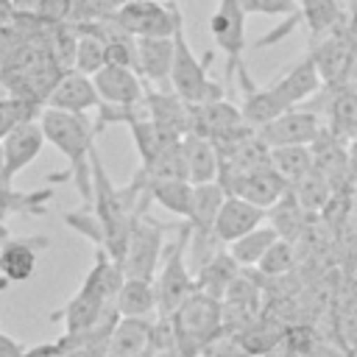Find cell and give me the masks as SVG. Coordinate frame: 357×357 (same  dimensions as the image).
<instances>
[{"instance_id": "34", "label": "cell", "mask_w": 357, "mask_h": 357, "mask_svg": "<svg viewBox=\"0 0 357 357\" xmlns=\"http://www.w3.org/2000/svg\"><path fill=\"white\" fill-rule=\"evenodd\" d=\"M337 335L346 343V349L357 351V296L349 298L337 312Z\"/></svg>"}, {"instance_id": "22", "label": "cell", "mask_w": 357, "mask_h": 357, "mask_svg": "<svg viewBox=\"0 0 357 357\" xmlns=\"http://www.w3.org/2000/svg\"><path fill=\"white\" fill-rule=\"evenodd\" d=\"M237 273H240L237 259H234L229 251L220 248L209 262H204V265L192 273V276H195V290H204V293H209V296H215V298H223L229 282H231Z\"/></svg>"}, {"instance_id": "17", "label": "cell", "mask_w": 357, "mask_h": 357, "mask_svg": "<svg viewBox=\"0 0 357 357\" xmlns=\"http://www.w3.org/2000/svg\"><path fill=\"white\" fill-rule=\"evenodd\" d=\"M321 84H324V78L318 73V64H315L312 56H307V59L296 61L293 67H287L271 86L276 89V95L287 106H298L301 100H307L310 95H315L321 89Z\"/></svg>"}, {"instance_id": "35", "label": "cell", "mask_w": 357, "mask_h": 357, "mask_svg": "<svg viewBox=\"0 0 357 357\" xmlns=\"http://www.w3.org/2000/svg\"><path fill=\"white\" fill-rule=\"evenodd\" d=\"M75 11V0H39L36 20L42 25H64Z\"/></svg>"}, {"instance_id": "40", "label": "cell", "mask_w": 357, "mask_h": 357, "mask_svg": "<svg viewBox=\"0 0 357 357\" xmlns=\"http://www.w3.org/2000/svg\"><path fill=\"white\" fill-rule=\"evenodd\" d=\"M262 357H301V354H298V351H296V349H293V346H290V343L282 337V340H279L273 349H268Z\"/></svg>"}, {"instance_id": "23", "label": "cell", "mask_w": 357, "mask_h": 357, "mask_svg": "<svg viewBox=\"0 0 357 357\" xmlns=\"http://www.w3.org/2000/svg\"><path fill=\"white\" fill-rule=\"evenodd\" d=\"M284 332H287V326L282 321H276V318L262 312L254 324H248L245 329L234 332V337H237V343L243 346V351L248 357H262L268 349H273L284 337Z\"/></svg>"}, {"instance_id": "37", "label": "cell", "mask_w": 357, "mask_h": 357, "mask_svg": "<svg viewBox=\"0 0 357 357\" xmlns=\"http://www.w3.org/2000/svg\"><path fill=\"white\" fill-rule=\"evenodd\" d=\"M22 357H64V349H61L59 340H53V343H36V346L25 349Z\"/></svg>"}, {"instance_id": "32", "label": "cell", "mask_w": 357, "mask_h": 357, "mask_svg": "<svg viewBox=\"0 0 357 357\" xmlns=\"http://www.w3.org/2000/svg\"><path fill=\"white\" fill-rule=\"evenodd\" d=\"M254 268H257L262 276H287V273L296 268V243L279 237V240L265 251V257H262Z\"/></svg>"}, {"instance_id": "7", "label": "cell", "mask_w": 357, "mask_h": 357, "mask_svg": "<svg viewBox=\"0 0 357 357\" xmlns=\"http://www.w3.org/2000/svg\"><path fill=\"white\" fill-rule=\"evenodd\" d=\"M245 17L248 14L234 0H218V8L209 17V33H212L215 45L226 56V81H231L240 70H245V64H243V53H245Z\"/></svg>"}, {"instance_id": "10", "label": "cell", "mask_w": 357, "mask_h": 357, "mask_svg": "<svg viewBox=\"0 0 357 357\" xmlns=\"http://www.w3.org/2000/svg\"><path fill=\"white\" fill-rule=\"evenodd\" d=\"M0 142H3V170H0V176L14 181V176L20 170H25L42 153L47 139H45L39 117H33V120H25V123L14 126Z\"/></svg>"}, {"instance_id": "41", "label": "cell", "mask_w": 357, "mask_h": 357, "mask_svg": "<svg viewBox=\"0 0 357 357\" xmlns=\"http://www.w3.org/2000/svg\"><path fill=\"white\" fill-rule=\"evenodd\" d=\"M14 22H17V14H14L11 0H0V28H8Z\"/></svg>"}, {"instance_id": "46", "label": "cell", "mask_w": 357, "mask_h": 357, "mask_svg": "<svg viewBox=\"0 0 357 357\" xmlns=\"http://www.w3.org/2000/svg\"><path fill=\"white\" fill-rule=\"evenodd\" d=\"M0 86H3V78H0Z\"/></svg>"}, {"instance_id": "45", "label": "cell", "mask_w": 357, "mask_h": 357, "mask_svg": "<svg viewBox=\"0 0 357 357\" xmlns=\"http://www.w3.org/2000/svg\"><path fill=\"white\" fill-rule=\"evenodd\" d=\"M0 170H3V142H0Z\"/></svg>"}, {"instance_id": "13", "label": "cell", "mask_w": 357, "mask_h": 357, "mask_svg": "<svg viewBox=\"0 0 357 357\" xmlns=\"http://www.w3.org/2000/svg\"><path fill=\"white\" fill-rule=\"evenodd\" d=\"M265 218H268V209H262V206H257V204H251V201H245V198H240L234 192H226V198H223V204L218 209L212 231L223 245H229L237 237H243L245 231H251L259 223H265Z\"/></svg>"}, {"instance_id": "42", "label": "cell", "mask_w": 357, "mask_h": 357, "mask_svg": "<svg viewBox=\"0 0 357 357\" xmlns=\"http://www.w3.org/2000/svg\"><path fill=\"white\" fill-rule=\"evenodd\" d=\"M145 357H184L176 346H165V349H148Z\"/></svg>"}, {"instance_id": "16", "label": "cell", "mask_w": 357, "mask_h": 357, "mask_svg": "<svg viewBox=\"0 0 357 357\" xmlns=\"http://www.w3.org/2000/svg\"><path fill=\"white\" fill-rule=\"evenodd\" d=\"M181 153H184V165H187V178L192 184H204V181H218L220 173V151L215 145L212 137L204 134H184L181 137Z\"/></svg>"}, {"instance_id": "43", "label": "cell", "mask_w": 357, "mask_h": 357, "mask_svg": "<svg viewBox=\"0 0 357 357\" xmlns=\"http://www.w3.org/2000/svg\"><path fill=\"white\" fill-rule=\"evenodd\" d=\"M8 237H11V231H8V229H6V223H3V226H0V245H3ZM3 284H6V282H0V287H3Z\"/></svg>"}, {"instance_id": "2", "label": "cell", "mask_w": 357, "mask_h": 357, "mask_svg": "<svg viewBox=\"0 0 357 357\" xmlns=\"http://www.w3.org/2000/svg\"><path fill=\"white\" fill-rule=\"evenodd\" d=\"M170 324H173L176 349L184 357H198L223 332L220 329V298L204 290H192L178 304V310L170 312Z\"/></svg>"}, {"instance_id": "36", "label": "cell", "mask_w": 357, "mask_h": 357, "mask_svg": "<svg viewBox=\"0 0 357 357\" xmlns=\"http://www.w3.org/2000/svg\"><path fill=\"white\" fill-rule=\"evenodd\" d=\"M332 117L343 126H357V95H340L332 103Z\"/></svg>"}, {"instance_id": "12", "label": "cell", "mask_w": 357, "mask_h": 357, "mask_svg": "<svg viewBox=\"0 0 357 357\" xmlns=\"http://www.w3.org/2000/svg\"><path fill=\"white\" fill-rule=\"evenodd\" d=\"M287 181L271 167V165H262V167H254V170H245V173H237L234 178H229L223 184L226 192H234L262 209L273 206L284 192H287Z\"/></svg>"}, {"instance_id": "3", "label": "cell", "mask_w": 357, "mask_h": 357, "mask_svg": "<svg viewBox=\"0 0 357 357\" xmlns=\"http://www.w3.org/2000/svg\"><path fill=\"white\" fill-rule=\"evenodd\" d=\"M173 67H170V89L190 106L198 103H209L223 98V86L215 84L209 78V61L212 56L206 53L204 59H198L187 42L184 33V17L178 20L176 31H173Z\"/></svg>"}, {"instance_id": "20", "label": "cell", "mask_w": 357, "mask_h": 357, "mask_svg": "<svg viewBox=\"0 0 357 357\" xmlns=\"http://www.w3.org/2000/svg\"><path fill=\"white\" fill-rule=\"evenodd\" d=\"M226 198V190L220 187V181H204V184H192V209H190V231L192 234H215V218L218 209Z\"/></svg>"}, {"instance_id": "25", "label": "cell", "mask_w": 357, "mask_h": 357, "mask_svg": "<svg viewBox=\"0 0 357 357\" xmlns=\"http://www.w3.org/2000/svg\"><path fill=\"white\" fill-rule=\"evenodd\" d=\"M50 195H53V190L20 192V190H14L11 178L0 176V226L11 215H20V212H36V215H42L45 212V201H50Z\"/></svg>"}, {"instance_id": "21", "label": "cell", "mask_w": 357, "mask_h": 357, "mask_svg": "<svg viewBox=\"0 0 357 357\" xmlns=\"http://www.w3.org/2000/svg\"><path fill=\"white\" fill-rule=\"evenodd\" d=\"M114 307L120 315H131V318H148L151 312H156V287L153 279H137V276H126Z\"/></svg>"}, {"instance_id": "4", "label": "cell", "mask_w": 357, "mask_h": 357, "mask_svg": "<svg viewBox=\"0 0 357 357\" xmlns=\"http://www.w3.org/2000/svg\"><path fill=\"white\" fill-rule=\"evenodd\" d=\"M187 243H190V223L181 229V240L173 243L170 254L165 257V265L159 268V276H153L156 287V315H170L178 310V304L195 290V276L187 262Z\"/></svg>"}, {"instance_id": "29", "label": "cell", "mask_w": 357, "mask_h": 357, "mask_svg": "<svg viewBox=\"0 0 357 357\" xmlns=\"http://www.w3.org/2000/svg\"><path fill=\"white\" fill-rule=\"evenodd\" d=\"M290 190L298 198V204L304 206V212H321L332 201V181L318 167H312L310 173H304L298 181H293Z\"/></svg>"}, {"instance_id": "33", "label": "cell", "mask_w": 357, "mask_h": 357, "mask_svg": "<svg viewBox=\"0 0 357 357\" xmlns=\"http://www.w3.org/2000/svg\"><path fill=\"white\" fill-rule=\"evenodd\" d=\"M245 14L265 17H293L298 11V0H234Z\"/></svg>"}, {"instance_id": "24", "label": "cell", "mask_w": 357, "mask_h": 357, "mask_svg": "<svg viewBox=\"0 0 357 357\" xmlns=\"http://www.w3.org/2000/svg\"><path fill=\"white\" fill-rule=\"evenodd\" d=\"M276 240H279L276 229L271 223H259L257 229H251L243 237H237L234 243H229V254L237 259L240 268H254Z\"/></svg>"}, {"instance_id": "26", "label": "cell", "mask_w": 357, "mask_h": 357, "mask_svg": "<svg viewBox=\"0 0 357 357\" xmlns=\"http://www.w3.org/2000/svg\"><path fill=\"white\" fill-rule=\"evenodd\" d=\"M148 195L162 204L165 209H170L173 215L178 218H190V209H192V181L187 178H165V181H151L145 184Z\"/></svg>"}, {"instance_id": "6", "label": "cell", "mask_w": 357, "mask_h": 357, "mask_svg": "<svg viewBox=\"0 0 357 357\" xmlns=\"http://www.w3.org/2000/svg\"><path fill=\"white\" fill-rule=\"evenodd\" d=\"M159 257H162V226H156L153 220L142 215V209H137L131 229H128L120 268L126 276L153 279L159 268Z\"/></svg>"}, {"instance_id": "31", "label": "cell", "mask_w": 357, "mask_h": 357, "mask_svg": "<svg viewBox=\"0 0 357 357\" xmlns=\"http://www.w3.org/2000/svg\"><path fill=\"white\" fill-rule=\"evenodd\" d=\"M42 109H45V106H39V103H33V100H28V98L11 95V92L0 95V139H3L14 126H20V123H25V120H33Z\"/></svg>"}, {"instance_id": "11", "label": "cell", "mask_w": 357, "mask_h": 357, "mask_svg": "<svg viewBox=\"0 0 357 357\" xmlns=\"http://www.w3.org/2000/svg\"><path fill=\"white\" fill-rule=\"evenodd\" d=\"M45 106L50 109H61V112H75V114H86L89 109H100L103 100L92 84V75H84L78 70H64L59 75V81L53 84Z\"/></svg>"}, {"instance_id": "28", "label": "cell", "mask_w": 357, "mask_h": 357, "mask_svg": "<svg viewBox=\"0 0 357 357\" xmlns=\"http://www.w3.org/2000/svg\"><path fill=\"white\" fill-rule=\"evenodd\" d=\"M271 167L287 184H293L315 167V153L310 151V145H279V148H271Z\"/></svg>"}, {"instance_id": "1", "label": "cell", "mask_w": 357, "mask_h": 357, "mask_svg": "<svg viewBox=\"0 0 357 357\" xmlns=\"http://www.w3.org/2000/svg\"><path fill=\"white\" fill-rule=\"evenodd\" d=\"M39 123L45 131V139L67 159V173L75 178V187L84 201H92V167L89 153L95 148V126L86 120V114L61 112L45 106L39 112Z\"/></svg>"}, {"instance_id": "18", "label": "cell", "mask_w": 357, "mask_h": 357, "mask_svg": "<svg viewBox=\"0 0 357 357\" xmlns=\"http://www.w3.org/2000/svg\"><path fill=\"white\" fill-rule=\"evenodd\" d=\"M109 307H112V301H106L103 296H98L95 290L81 284L78 293L59 310V315H53V321L61 318L64 321V332H81V329L95 326Z\"/></svg>"}, {"instance_id": "19", "label": "cell", "mask_w": 357, "mask_h": 357, "mask_svg": "<svg viewBox=\"0 0 357 357\" xmlns=\"http://www.w3.org/2000/svg\"><path fill=\"white\" fill-rule=\"evenodd\" d=\"M151 329H153V321H148V318L120 315V321L112 332L109 357H145V351L151 346Z\"/></svg>"}, {"instance_id": "8", "label": "cell", "mask_w": 357, "mask_h": 357, "mask_svg": "<svg viewBox=\"0 0 357 357\" xmlns=\"http://www.w3.org/2000/svg\"><path fill=\"white\" fill-rule=\"evenodd\" d=\"M92 84L103 100V106H142L145 100V86H142V75L134 67H123V64H103L95 75Z\"/></svg>"}, {"instance_id": "39", "label": "cell", "mask_w": 357, "mask_h": 357, "mask_svg": "<svg viewBox=\"0 0 357 357\" xmlns=\"http://www.w3.org/2000/svg\"><path fill=\"white\" fill-rule=\"evenodd\" d=\"M22 354H25V346L17 337L0 332V357H22Z\"/></svg>"}, {"instance_id": "44", "label": "cell", "mask_w": 357, "mask_h": 357, "mask_svg": "<svg viewBox=\"0 0 357 357\" xmlns=\"http://www.w3.org/2000/svg\"><path fill=\"white\" fill-rule=\"evenodd\" d=\"M64 357H86V354H81V351H64Z\"/></svg>"}, {"instance_id": "5", "label": "cell", "mask_w": 357, "mask_h": 357, "mask_svg": "<svg viewBox=\"0 0 357 357\" xmlns=\"http://www.w3.org/2000/svg\"><path fill=\"white\" fill-rule=\"evenodd\" d=\"M112 20L128 31L131 36H173L181 11L178 6L170 3H159V0H126L114 8Z\"/></svg>"}, {"instance_id": "9", "label": "cell", "mask_w": 357, "mask_h": 357, "mask_svg": "<svg viewBox=\"0 0 357 357\" xmlns=\"http://www.w3.org/2000/svg\"><path fill=\"white\" fill-rule=\"evenodd\" d=\"M321 134L318 128V117L312 112L304 109H287L279 117L268 120L265 126L257 128V137L268 145V148H279V145H310L315 142Z\"/></svg>"}, {"instance_id": "38", "label": "cell", "mask_w": 357, "mask_h": 357, "mask_svg": "<svg viewBox=\"0 0 357 357\" xmlns=\"http://www.w3.org/2000/svg\"><path fill=\"white\" fill-rule=\"evenodd\" d=\"M11 6H14L17 20H36V14H39V0H11Z\"/></svg>"}, {"instance_id": "30", "label": "cell", "mask_w": 357, "mask_h": 357, "mask_svg": "<svg viewBox=\"0 0 357 357\" xmlns=\"http://www.w3.org/2000/svg\"><path fill=\"white\" fill-rule=\"evenodd\" d=\"M106 64V42L103 36L89 25V28H78V42H75V59H73V70L84 73V75H95L100 67Z\"/></svg>"}, {"instance_id": "27", "label": "cell", "mask_w": 357, "mask_h": 357, "mask_svg": "<svg viewBox=\"0 0 357 357\" xmlns=\"http://www.w3.org/2000/svg\"><path fill=\"white\" fill-rule=\"evenodd\" d=\"M304 206L298 204V198L293 195V190L287 187V192L273 204V206H268V223L276 229V234L279 237H284V240H293L296 243V237L304 231Z\"/></svg>"}, {"instance_id": "15", "label": "cell", "mask_w": 357, "mask_h": 357, "mask_svg": "<svg viewBox=\"0 0 357 357\" xmlns=\"http://www.w3.org/2000/svg\"><path fill=\"white\" fill-rule=\"evenodd\" d=\"M47 237H8L0 245V273L6 282H28L36 273V251Z\"/></svg>"}, {"instance_id": "14", "label": "cell", "mask_w": 357, "mask_h": 357, "mask_svg": "<svg viewBox=\"0 0 357 357\" xmlns=\"http://www.w3.org/2000/svg\"><path fill=\"white\" fill-rule=\"evenodd\" d=\"M173 36H139L137 39V73L156 84L159 89H170V67H173Z\"/></svg>"}]
</instances>
